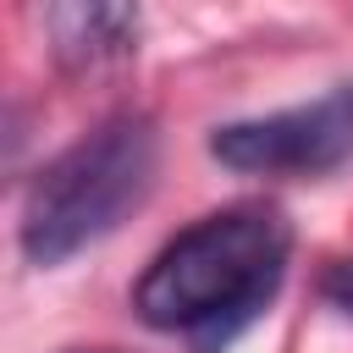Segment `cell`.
Segmentation results:
<instances>
[{
    "label": "cell",
    "mask_w": 353,
    "mask_h": 353,
    "mask_svg": "<svg viewBox=\"0 0 353 353\" xmlns=\"http://www.w3.org/2000/svg\"><path fill=\"white\" fill-rule=\"evenodd\" d=\"M292 226L270 204H232L176 232L143 270L132 309L143 325L188 336L193 353L232 347L276 298Z\"/></svg>",
    "instance_id": "1"
},
{
    "label": "cell",
    "mask_w": 353,
    "mask_h": 353,
    "mask_svg": "<svg viewBox=\"0 0 353 353\" xmlns=\"http://www.w3.org/2000/svg\"><path fill=\"white\" fill-rule=\"evenodd\" d=\"M44 28L66 72H105L138 50V0H44Z\"/></svg>",
    "instance_id": "4"
},
{
    "label": "cell",
    "mask_w": 353,
    "mask_h": 353,
    "mask_svg": "<svg viewBox=\"0 0 353 353\" xmlns=\"http://www.w3.org/2000/svg\"><path fill=\"white\" fill-rule=\"evenodd\" d=\"M320 292H325V298H331V303H336V309H342V314L353 320V259H336V265L325 270Z\"/></svg>",
    "instance_id": "5"
},
{
    "label": "cell",
    "mask_w": 353,
    "mask_h": 353,
    "mask_svg": "<svg viewBox=\"0 0 353 353\" xmlns=\"http://www.w3.org/2000/svg\"><path fill=\"white\" fill-rule=\"evenodd\" d=\"M154 182V121L121 110L61 149L22 199V254L33 265H61L88 243L110 237Z\"/></svg>",
    "instance_id": "2"
},
{
    "label": "cell",
    "mask_w": 353,
    "mask_h": 353,
    "mask_svg": "<svg viewBox=\"0 0 353 353\" xmlns=\"http://www.w3.org/2000/svg\"><path fill=\"white\" fill-rule=\"evenodd\" d=\"M210 154L243 176H320L353 154V83L254 121H232L210 138Z\"/></svg>",
    "instance_id": "3"
}]
</instances>
